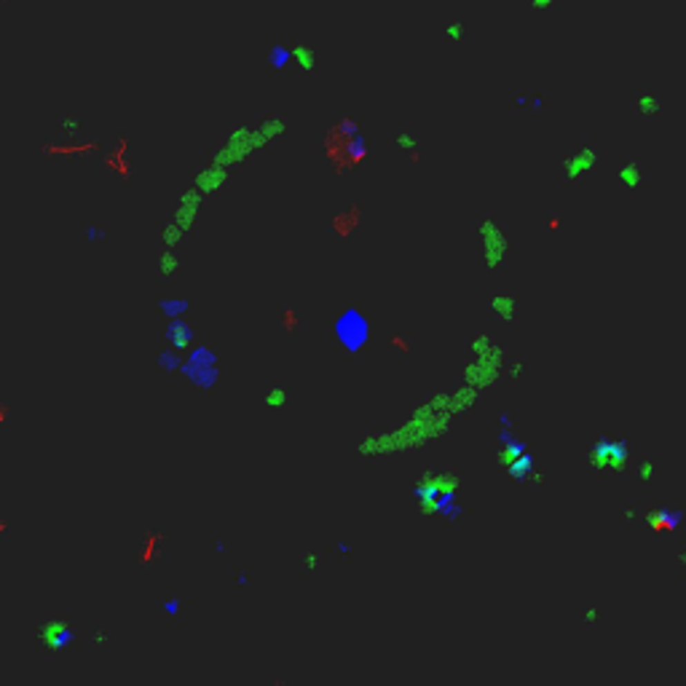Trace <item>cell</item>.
Masks as SVG:
<instances>
[{
    "instance_id": "277c9868",
    "label": "cell",
    "mask_w": 686,
    "mask_h": 686,
    "mask_svg": "<svg viewBox=\"0 0 686 686\" xmlns=\"http://www.w3.org/2000/svg\"><path fill=\"white\" fill-rule=\"evenodd\" d=\"M332 335L338 341V346L349 354H356L365 349V343L370 341V322L359 309L341 311L332 322Z\"/></svg>"
},
{
    "instance_id": "30bf717a",
    "label": "cell",
    "mask_w": 686,
    "mask_h": 686,
    "mask_svg": "<svg viewBox=\"0 0 686 686\" xmlns=\"http://www.w3.org/2000/svg\"><path fill=\"white\" fill-rule=\"evenodd\" d=\"M598 166V153L593 148H576L571 151L569 155H563V161H560V175L563 180H569V182H579V180H584L593 169Z\"/></svg>"
},
{
    "instance_id": "4dcf8cb0",
    "label": "cell",
    "mask_w": 686,
    "mask_h": 686,
    "mask_svg": "<svg viewBox=\"0 0 686 686\" xmlns=\"http://www.w3.org/2000/svg\"><path fill=\"white\" fill-rule=\"evenodd\" d=\"M319 563H322V555L316 553V550H309V553H303V558H301V569H303L306 574H309V571H316Z\"/></svg>"
},
{
    "instance_id": "d590c367",
    "label": "cell",
    "mask_w": 686,
    "mask_h": 686,
    "mask_svg": "<svg viewBox=\"0 0 686 686\" xmlns=\"http://www.w3.org/2000/svg\"><path fill=\"white\" fill-rule=\"evenodd\" d=\"M236 584H239V587L249 584V571H239V574H236Z\"/></svg>"
},
{
    "instance_id": "9c48e42d",
    "label": "cell",
    "mask_w": 686,
    "mask_h": 686,
    "mask_svg": "<svg viewBox=\"0 0 686 686\" xmlns=\"http://www.w3.org/2000/svg\"><path fill=\"white\" fill-rule=\"evenodd\" d=\"M627 456H630L627 443L611 440V437H603V440H598V443L590 448V464L596 466V469H603V472L625 469Z\"/></svg>"
},
{
    "instance_id": "603a6c76",
    "label": "cell",
    "mask_w": 686,
    "mask_h": 686,
    "mask_svg": "<svg viewBox=\"0 0 686 686\" xmlns=\"http://www.w3.org/2000/svg\"><path fill=\"white\" fill-rule=\"evenodd\" d=\"M263 402L268 408H285L289 402V389L285 383H271L266 392H263Z\"/></svg>"
},
{
    "instance_id": "8fae6325",
    "label": "cell",
    "mask_w": 686,
    "mask_h": 686,
    "mask_svg": "<svg viewBox=\"0 0 686 686\" xmlns=\"http://www.w3.org/2000/svg\"><path fill=\"white\" fill-rule=\"evenodd\" d=\"M193 338H196V332H193V327L188 325L185 316L169 319V325H166V330H164L166 346H169V349H178V352H188L191 343H193Z\"/></svg>"
},
{
    "instance_id": "d4e9b609",
    "label": "cell",
    "mask_w": 686,
    "mask_h": 686,
    "mask_svg": "<svg viewBox=\"0 0 686 686\" xmlns=\"http://www.w3.org/2000/svg\"><path fill=\"white\" fill-rule=\"evenodd\" d=\"M182 352H178V349H164L161 354H158V368L161 370H166V373H180V368H182Z\"/></svg>"
},
{
    "instance_id": "6da1fadb",
    "label": "cell",
    "mask_w": 686,
    "mask_h": 686,
    "mask_svg": "<svg viewBox=\"0 0 686 686\" xmlns=\"http://www.w3.org/2000/svg\"><path fill=\"white\" fill-rule=\"evenodd\" d=\"M325 151H327V161L335 166L338 175H343L352 166H359L368 158V142L354 118L343 115L332 124L325 137Z\"/></svg>"
},
{
    "instance_id": "836d02e7",
    "label": "cell",
    "mask_w": 686,
    "mask_h": 686,
    "mask_svg": "<svg viewBox=\"0 0 686 686\" xmlns=\"http://www.w3.org/2000/svg\"><path fill=\"white\" fill-rule=\"evenodd\" d=\"M531 8L536 14H553L558 8V0H531Z\"/></svg>"
},
{
    "instance_id": "4316f807",
    "label": "cell",
    "mask_w": 686,
    "mask_h": 686,
    "mask_svg": "<svg viewBox=\"0 0 686 686\" xmlns=\"http://www.w3.org/2000/svg\"><path fill=\"white\" fill-rule=\"evenodd\" d=\"M59 132L65 137H78L84 132V118L81 115H62L59 118Z\"/></svg>"
},
{
    "instance_id": "8d00e7d4",
    "label": "cell",
    "mask_w": 686,
    "mask_h": 686,
    "mask_svg": "<svg viewBox=\"0 0 686 686\" xmlns=\"http://www.w3.org/2000/svg\"><path fill=\"white\" fill-rule=\"evenodd\" d=\"M8 533V523L6 520H0V536H6Z\"/></svg>"
},
{
    "instance_id": "5bb4252c",
    "label": "cell",
    "mask_w": 686,
    "mask_h": 686,
    "mask_svg": "<svg viewBox=\"0 0 686 686\" xmlns=\"http://www.w3.org/2000/svg\"><path fill=\"white\" fill-rule=\"evenodd\" d=\"M292 65L298 67L303 75L314 73L316 70V51H314V46L306 44V41L292 44Z\"/></svg>"
},
{
    "instance_id": "2e32d148",
    "label": "cell",
    "mask_w": 686,
    "mask_h": 686,
    "mask_svg": "<svg viewBox=\"0 0 686 686\" xmlns=\"http://www.w3.org/2000/svg\"><path fill=\"white\" fill-rule=\"evenodd\" d=\"M488 306H490V314L502 322H509L517 316V298L515 295H490Z\"/></svg>"
},
{
    "instance_id": "7c38bea8",
    "label": "cell",
    "mask_w": 686,
    "mask_h": 686,
    "mask_svg": "<svg viewBox=\"0 0 686 686\" xmlns=\"http://www.w3.org/2000/svg\"><path fill=\"white\" fill-rule=\"evenodd\" d=\"M201 196H204V193H201L199 188H196V191L182 193L178 215H175V220H172V222H178L182 231H188V228H191V222L196 220V215H199V209H201Z\"/></svg>"
},
{
    "instance_id": "9a60e30c",
    "label": "cell",
    "mask_w": 686,
    "mask_h": 686,
    "mask_svg": "<svg viewBox=\"0 0 686 686\" xmlns=\"http://www.w3.org/2000/svg\"><path fill=\"white\" fill-rule=\"evenodd\" d=\"M255 129H258L260 142L266 145V142H274V140H279V137L287 134V121H285L282 115H268V118H263Z\"/></svg>"
},
{
    "instance_id": "1f68e13d",
    "label": "cell",
    "mask_w": 686,
    "mask_h": 686,
    "mask_svg": "<svg viewBox=\"0 0 686 686\" xmlns=\"http://www.w3.org/2000/svg\"><path fill=\"white\" fill-rule=\"evenodd\" d=\"M161 611L166 614V617H178L180 611H182V600L180 598H166V600H161Z\"/></svg>"
},
{
    "instance_id": "4fadbf2b",
    "label": "cell",
    "mask_w": 686,
    "mask_h": 686,
    "mask_svg": "<svg viewBox=\"0 0 686 686\" xmlns=\"http://www.w3.org/2000/svg\"><path fill=\"white\" fill-rule=\"evenodd\" d=\"M225 180H228V166L212 161V166H207L199 178H196V188H199L201 193H218L222 185H225Z\"/></svg>"
},
{
    "instance_id": "484cf974",
    "label": "cell",
    "mask_w": 686,
    "mask_h": 686,
    "mask_svg": "<svg viewBox=\"0 0 686 686\" xmlns=\"http://www.w3.org/2000/svg\"><path fill=\"white\" fill-rule=\"evenodd\" d=\"M158 311L166 316V319H175V316H182L188 311V301L185 298H164L158 303Z\"/></svg>"
},
{
    "instance_id": "52a82bcc",
    "label": "cell",
    "mask_w": 686,
    "mask_h": 686,
    "mask_svg": "<svg viewBox=\"0 0 686 686\" xmlns=\"http://www.w3.org/2000/svg\"><path fill=\"white\" fill-rule=\"evenodd\" d=\"M35 638H38V646L44 649L46 654H62L67 651L75 638H78V630L70 625L67 620H46L38 625V633H35Z\"/></svg>"
},
{
    "instance_id": "f546056e",
    "label": "cell",
    "mask_w": 686,
    "mask_h": 686,
    "mask_svg": "<svg viewBox=\"0 0 686 686\" xmlns=\"http://www.w3.org/2000/svg\"><path fill=\"white\" fill-rule=\"evenodd\" d=\"M84 234H86V242L89 244H99V242H105V239H108V228H105V225H94V222L86 225V231H84Z\"/></svg>"
},
{
    "instance_id": "d6986e66",
    "label": "cell",
    "mask_w": 686,
    "mask_h": 686,
    "mask_svg": "<svg viewBox=\"0 0 686 686\" xmlns=\"http://www.w3.org/2000/svg\"><path fill=\"white\" fill-rule=\"evenodd\" d=\"M625 188H630V191H636L638 185L643 182V166L638 161H627V164H622L620 166V175H617Z\"/></svg>"
},
{
    "instance_id": "cb8c5ba5",
    "label": "cell",
    "mask_w": 686,
    "mask_h": 686,
    "mask_svg": "<svg viewBox=\"0 0 686 686\" xmlns=\"http://www.w3.org/2000/svg\"><path fill=\"white\" fill-rule=\"evenodd\" d=\"M180 268V260L178 255H175V247H166L161 255H158V274L164 276V279H172L175 274H178Z\"/></svg>"
},
{
    "instance_id": "f35d334b",
    "label": "cell",
    "mask_w": 686,
    "mask_h": 686,
    "mask_svg": "<svg viewBox=\"0 0 686 686\" xmlns=\"http://www.w3.org/2000/svg\"><path fill=\"white\" fill-rule=\"evenodd\" d=\"M3 419H6V410H3V405H0V423H3Z\"/></svg>"
},
{
    "instance_id": "e0dca14e",
    "label": "cell",
    "mask_w": 686,
    "mask_h": 686,
    "mask_svg": "<svg viewBox=\"0 0 686 686\" xmlns=\"http://www.w3.org/2000/svg\"><path fill=\"white\" fill-rule=\"evenodd\" d=\"M633 105H636V113L643 115V118H654V115H660L665 108L663 97H657L654 91H638Z\"/></svg>"
},
{
    "instance_id": "7402d4cb",
    "label": "cell",
    "mask_w": 686,
    "mask_h": 686,
    "mask_svg": "<svg viewBox=\"0 0 686 686\" xmlns=\"http://www.w3.org/2000/svg\"><path fill=\"white\" fill-rule=\"evenodd\" d=\"M394 148H397L399 153L410 155V158L416 161V158H419V151H421V142L410 129H402V132L394 137Z\"/></svg>"
},
{
    "instance_id": "5b68a950",
    "label": "cell",
    "mask_w": 686,
    "mask_h": 686,
    "mask_svg": "<svg viewBox=\"0 0 686 686\" xmlns=\"http://www.w3.org/2000/svg\"><path fill=\"white\" fill-rule=\"evenodd\" d=\"M220 359L218 354L209 349V346H196V349H191L188 356L182 359V368H180V373L188 378L196 389H212L218 381H220Z\"/></svg>"
},
{
    "instance_id": "44dd1931",
    "label": "cell",
    "mask_w": 686,
    "mask_h": 686,
    "mask_svg": "<svg viewBox=\"0 0 686 686\" xmlns=\"http://www.w3.org/2000/svg\"><path fill=\"white\" fill-rule=\"evenodd\" d=\"M161 542H164V533H145V539H142V547H140V563L142 566H148L151 560L158 558V550H161Z\"/></svg>"
},
{
    "instance_id": "e575fe53",
    "label": "cell",
    "mask_w": 686,
    "mask_h": 686,
    "mask_svg": "<svg viewBox=\"0 0 686 686\" xmlns=\"http://www.w3.org/2000/svg\"><path fill=\"white\" fill-rule=\"evenodd\" d=\"M335 553L341 555V558H349V555H352V544H349V542H338V544H335Z\"/></svg>"
},
{
    "instance_id": "74e56055",
    "label": "cell",
    "mask_w": 686,
    "mask_h": 686,
    "mask_svg": "<svg viewBox=\"0 0 686 686\" xmlns=\"http://www.w3.org/2000/svg\"><path fill=\"white\" fill-rule=\"evenodd\" d=\"M215 550H218V553H225V550H228V544H225V542H218V544H215Z\"/></svg>"
},
{
    "instance_id": "d6a6232c",
    "label": "cell",
    "mask_w": 686,
    "mask_h": 686,
    "mask_svg": "<svg viewBox=\"0 0 686 686\" xmlns=\"http://www.w3.org/2000/svg\"><path fill=\"white\" fill-rule=\"evenodd\" d=\"M108 641H111L108 630H102V627H94V633H91V643H94V649H108Z\"/></svg>"
},
{
    "instance_id": "ffe728a7",
    "label": "cell",
    "mask_w": 686,
    "mask_h": 686,
    "mask_svg": "<svg viewBox=\"0 0 686 686\" xmlns=\"http://www.w3.org/2000/svg\"><path fill=\"white\" fill-rule=\"evenodd\" d=\"M356 222H359V207H349L346 212H338L332 218V228L341 234V239H346L352 234V228H356Z\"/></svg>"
},
{
    "instance_id": "8992f818",
    "label": "cell",
    "mask_w": 686,
    "mask_h": 686,
    "mask_svg": "<svg viewBox=\"0 0 686 686\" xmlns=\"http://www.w3.org/2000/svg\"><path fill=\"white\" fill-rule=\"evenodd\" d=\"M263 142L258 137V129L255 126H239L234 132L228 134V140L222 142V148L215 153V164H222V166H231V164H239L242 158L258 151Z\"/></svg>"
},
{
    "instance_id": "ba28073f",
    "label": "cell",
    "mask_w": 686,
    "mask_h": 686,
    "mask_svg": "<svg viewBox=\"0 0 686 686\" xmlns=\"http://www.w3.org/2000/svg\"><path fill=\"white\" fill-rule=\"evenodd\" d=\"M480 242H483V258H486L488 268H502L507 263L509 255V239L504 234V228L493 218H486L480 222Z\"/></svg>"
},
{
    "instance_id": "f1b7e54d",
    "label": "cell",
    "mask_w": 686,
    "mask_h": 686,
    "mask_svg": "<svg viewBox=\"0 0 686 686\" xmlns=\"http://www.w3.org/2000/svg\"><path fill=\"white\" fill-rule=\"evenodd\" d=\"M282 330L285 332H298L301 330V314H298V309H285L282 311Z\"/></svg>"
},
{
    "instance_id": "ac0fdd59",
    "label": "cell",
    "mask_w": 686,
    "mask_h": 686,
    "mask_svg": "<svg viewBox=\"0 0 686 686\" xmlns=\"http://www.w3.org/2000/svg\"><path fill=\"white\" fill-rule=\"evenodd\" d=\"M292 65V46L287 44H274L268 48V67L274 73H285Z\"/></svg>"
},
{
    "instance_id": "83f0119b",
    "label": "cell",
    "mask_w": 686,
    "mask_h": 686,
    "mask_svg": "<svg viewBox=\"0 0 686 686\" xmlns=\"http://www.w3.org/2000/svg\"><path fill=\"white\" fill-rule=\"evenodd\" d=\"M466 35H469V27H466L461 19H450V22L445 24V38H448V41L461 44V41H466Z\"/></svg>"
},
{
    "instance_id": "3957f363",
    "label": "cell",
    "mask_w": 686,
    "mask_h": 686,
    "mask_svg": "<svg viewBox=\"0 0 686 686\" xmlns=\"http://www.w3.org/2000/svg\"><path fill=\"white\" fill-rule=\"evenodd\" d=\"M499 445H502V450H499V459H502V464L507 466L509 477H515V480H520V483H526V480H531L533 477V469H536V461H533L531 450H528V445L523 443L517 435H515V429H512V423H509L507 416H502V432H499Z\"/></svg>"
},
{
    "instance_id": "7a4b0ae2",
    "label": "cell",
    "mask_w": 686,
    "mask_h": 686,
    "mask_svg": "<svg viewBox=\"0 0 686 686\" xmlns=\"http://www.w3.org/2000/svg\"><path fill=\"white\" fill-rule=\"evenodd\" d=\"M413 499L421 512L440 515V517H459V480L453 472H426L413 488Z\"/></svg>"
}]
</instances>
